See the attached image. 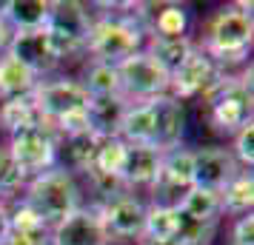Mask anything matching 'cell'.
I'll return each instance as SVG.
<instances>
[{
    "label": "cell",
    "mask_w": 254,
    "mask_h": 245,
    "mask_svg": "<svg viewBox=\"0 0 254 245\" xmlns=\"http://www.w3.org/2000/svg\"><path fill=\"white\" fill-rule=\"evenodd\" d=\"M117 77H120V92L128 103L134 100H151L169 94V71L151 57L146 49L134 51L131 57L117 63Z\"/></svg>",
    "instance_id": "52a82bcc"
},
{
    "label": "cell",
    "mask_w": 254,
    "mask_h": 245,
    "mask_svg": "<svg viewBox=\"0 0 254 245\" xmlns=\"http://www.w3.org/2000/svg\"><path fill=\"white\" fill-rule=\"evenodd\" d=\"M254 40L252 3H237L229 9H220L206 29V51L217 66L223 63H240L249 57Z\"/></svg>",
    "instance_id": "6da1fadb"
},
{
    "label": "cell",
    "mask_w": 254,
    "mask_h": 245,
    "mask_svg": "<svg viewBox=\"0 0 254 245\" xmlns=\"http://www.w3.org/2000/svg\"><path fill=\"white\" fill-rule=\"evenodd\" d=\"M180 214L197 222H217L220 220V194L217 191H206V188H189L180 199Z\"/></svg>",
    "instance_id": "44dd1931"
},
{
    "label": "cell",
    "mask_w": 254,
    "mask_h": 245,
    "mask_svg": "<svg viewBox=\"0 0 254 245\" xmlns=\"http://www.w3.org/2000/svg\"><path fill=\"white\" fill-rule=\"evenodd\" d=\"M3 245H52V228L49 231H9Z\"/></svg>",
    "instance_id": "f1b7e54d"
},
{
    "label": "cell",
    "mask_w": 254,
    "mask_h": 245,
    "mask_svg": "<svg viewBox=\"0 0 254 245\" xmlns=\"http://www.w3.org/2000/svg\"><path fill=\"white\" fill-rule=\"evenodd\" d=\"M40 123H46V120L40 117L32 94L29 97H17V100H6L0 105V129L9 131V134L29 129V126H40Z\"/></svg>",
    "instance_id": "ffe728a7"
},
{
    "label": "cell",
    "mask_w": 254,
    "mask_h": 245,
    "mask_svg": "<svg viewBox=\"0 0 254 245\" xmlns=\"http://www.w3.org/2000/svg\"><path fill=\"white\" fill-rule=\"evenodd\" d=\"M154 117H157V151H172L177 146H183L186 134V108L180 100H174L172 94L151 97Z\"/></svg>",
    "instance_id": "5bb4252c"
},
{
    "label": "cell",
    "mask_w": 254,
    "mask_h": 245,
    "mask_svg": "<svg viewBox=\"0 0 254 245\" xmlns=\"http://www.w3.org/2000/svg\"><path fill=\"white\" fill-rule=\"evenodd\" d=\"M143 245H180L177 240H143Z\"/></svg>",
    "instance_id": "d6a6232c"
},
{
    "label": "cell",
    "mask_w": 254,
    "mask_h": 245,
    "mask_svg": "<svg viewBox=\"0 0 254 245\" xmlns=\"http://www.w3.org/2000/svg\"><path fill=\"white\" fill-rule=\"evenodd\" d=\"M180 231V211L172 205H149L143 240H177Z\"/></svg>",
    "instance_id": "603a6c76"
},
{
    "label": "cell",
    "mask_w": 254,
    "mask_h": 245,
    "mask_svg": "<svg viewBox=\"0 0 254 245\" xmlns=\"http://www.w3.org/2000/svg\"><path fill=\"white\" fill-rule=\"evenodd\" d=\"M160 174V151L143 148V146H128L126 148V163L120 171V180L126 188L134 186H154V180Z\"/></svg>",
    "instance_id": "2e32d148"
},
{
    "label": "cell",
    "mask_w": 254,
    "mask_h": 245,
    "mask_svg": "<svg viewBox=\"0 0 254 245\" xmlns=\"http://www.w3.org/2000/svg\"><path fill=\"white\" fill-rule=\"evenodd\" d=\"M134 9V6H131ZM146 32L134 14H103L94 17L92 32L86 37V51L92 54V63H109L117 66L134 51L143 49Z\"/></svg>",
    "instance_id": "7a4b0ae2"
},
{
    "label": "cell",
    "mask_w": 254,
    "mask_h": 245,
    "mask_svg": "<svg viewBox=\"0 0 254 245\" xmlns=\"http://www.w3.org/2000/svg\"><path fill=\"white\" fill-rule=\"evenodd\" d=\"M89 97H123L120 92V77H117V66L109 63H92L86 77L80 80Z\"/></svg>",
    "instance_id": "d4e9b609"
},
{
    "label": "cell",
    "mask_w": 254,
    "mask_h": 245,
    "mask_svg": "<svg viewBox=\"0 0 254 245\" xmlns=\"http://www.w3.org/2000/svg\"><path fill=\"white\" fill-rule=\"evenodd\" d=\"M6 148L12 151L14 163L20 165L26 180L37 174H46L58 163V134L49 129L46 123L9 134V146Z\"/></svg>",
    "instance_id": "8992f818"
},
{
    "label": "cell",
    "mask_w": 254,
    "mask_h": 245,
    "mask_svg": "<svg viewBox=\"0 0 254 245\" xmlns=\"http://www.w3.org/2000/svg\"><path fill=\"white\" fill-rule=\"evenodd\" d=\"M9 54L14 60H20L26 69L32 71V74H49V71H55L60 66V57L55 46H52V40H49V32L46 26L43 29H32V32H17L12 40V46H9Z\"/></svg>",
    "instance_id": "7c38bea8"
},
{
    "label": "cell",
    "mask_w": 254,
    "mask_h": 245,
    "mask_svg": "<svg viewBox=\"0 0 254 245\" xmlns=\"http://www.w3.org/2000/svg\"><path fill=\"white\" fill-rule=\"evenodd\" d=\"M14 35H17V32H14L12 26L3 20V14H0V57H3V54H9V46H12Z\"/></svg>",
    "instance_id": "4dcf8cb0"
},
{
    "label": "cell",
    "mask_w": 254,
    "mask_h": 245,
    "mask_svg": "<svg viewBox=\"0 0 254 245\" xmlns=\"http://www.w3.org/2000/svg\"><path fill=\"white\" fill-rule=\"evenodd\" d=\"M52 245H109L97 208H80L52 228Z\"/></svg>",
    "instance_id": "4fadbf2b"
},
{
    "label": "cell",
    "mask_w": 254,
    "mask_h": 245,
    "mask_svg": "<svg viewBox=\"0 0 254 245\" xmlns=\"http://www.w3.org/2000/svg\"><path fill=\"white\" fill-rule=\"evenodd\" d=\"M128 108L126 97H92L89 100V131L94 137H117L123 114Z\"/></svg>",
    "instance_id": "9a60e30c"
},
{
    "label": "cell",
    "mask_w": 254,
    "mask_h": 245,
    "mask_svg": "<svg viewBox=\"0 0 254 245\" xmlns=\"http://www.w3.org/2000/svg\"><path fill=\"white\" fill-rule=\"evenodd\" d=\"M211 123L223 134H237V131L252 123V69L246 77H220V83L206 94Z\"/></svg>",
    "instance_id": "277c9868"
},
{
    "label": "cell",
    "mask_w": 254,
    "mask_h": 245,
    "mask_svg": "<svg viewBox=\"0 0 254 245\" xmlns=\"http://www.w3.org/2000/svg\"><path fill=\"white\" fill-rule=\"evenodd\" d=\"M146 208L143 199H137L131 191H123L117 197L106 199L97 208V217L103 222L109 240H143V228H146Z\"/></svg>",
    "instance_id": "30bf717a"
},
{
    "label": "cell",
    "mask_w": 254,
    "mask_h": 245,
    "mask_svg": "<svg viewBox=\"0 0 254 245\" xmlns=\"http://www.w3.org/2000/svg\"><path fill=\"white\" fill-rule=\"evenodd\" d=\"M92 23L94 17L89 12V6H83L77 0H55V3H49L46 32L60 60L71 57L74 51L86 49V37L92 32Z\"/></svg>",
    "instance_id": "5b68a950"
},
{
    "label": "cell",
    "mask_w": 254,
    "mask_h": 245,
    "mask_svg": "<svg viewBox=\"0 0 254 245\" xmlns=\"http://www.w3.org/2000/svg\"><path fill=\"white\" fill-rule=\"evenodd\" d=\"M194 49V43L189 40V37H151L149 40V51L151 57L160 63L163 69L172 74L186 57H189V51Z\"/></svg>",
    "instance_id": "cb8c5ba5"
},
{
    "label": "cell",
    "mask_w": 254,
    "mask_h": 245,
    "mask_svg": "<svg viewBox=\"0 0 254 245\" xmlns=\"http://www.w3.org/2000/svg\"><path fill=\"white\" fill-rule=\"evenodd\" d=\"M126 148L128 146L120 137H97V146H94L92 163L86 168V174H103L120 180V171H123V163H126Z\"/></svg>",
    "instance_id": "d6986e66"
},
{
    "label": "cell",
    "mask_w": 254,
    "mask_h": 245,
    "mask_svg": "<svg viewBox=\"0 0 254 245\" xmlns=\"http://www.w3.org/2000/svg\"><path fill=\"white\" fill-rule=\"evenodd\" d=\"M229 151L237 160V165H249V171H252V165H254V120L246 123L234 134V148H229Z\"/></svg>",
    "instance_id": "83f0119b"
},
{
    "label": "cell",
    "mask_w": 254,
    "mask_h": 245,
    "mask_svg": "<svg viewBox=\"0 0 254 245\" xmlns=\"http://www.w3.org/2000/svg\"><path fill=\"white\" fill-rule=\"evenodd\" d=\"M6 237H9V208L0 205V245L6 243Z\"/></svg>",
    "instance_id": "1f68e13d"
},
{
    "label": "cell",
    "mask_w": 254,
    "mask_h": 245,
    "mask_svg": "<svg viewBox=\"0 0 254 245\" xmlns=\"http://www.w3.org/2000/svg\"><path fill=\"white\" fill-rule=\"evenodd\" d=\"M26 186V174L20 171V165L14 163L12 151L6 146H0V197H9L14 191H20Z\"/></svg>",
    "instance_id": "4316f807"
},
{
    "label": "cell",
    "mask_w": 254,
    "mask_h": 245,
    "mask_svg": "<svg viewBox=\"0 0 254 245\" xmlns=\"http://www.w3.org/2000/svg\"><path fill=\"white\" fill-rule=\"evenodd\" d=\"M0 14L14 32L43 29L49 20V0H9L0 6Z\"/></svg>",
    "instance_id": "ac0fdd59"
},
{
    "label": "cell",
    "mask_w": 254,
    "mask_h": 245,
    "mask_svg": "<svg viewBox=\"0 0 254 245\" xmlns=\"http://www.w3.org/2000/svg\"><path fill=\"white\" fill-rule=\"evenodd\" d=\"M220 77H223V69L203 49L194 46L189 51V57L169 74V92H172L174 100H191V97H200V94L206 97L220 83Z\"/></svg>",
    "instance_id": "9c48e42d"
},
{
    "label": "cell",
    "mask_w": 254,
    "mask_h": 245,
    "mask_svg": "<svg viewBox=\"0 0 254 245\" xmlns=\"http://www.w3.org/2000/svg\"><path fill=\"white\" fill-rule=\"evenodd\" d=\"M252 205H254V177L252 171H240L220 191V211L243 217V214H252Z\"/></svg>",
    "instance_id": "7402d4cb"
},
{
    "label": "cell",
    "mask_w": 254,
    "mask_h": 245,
    "mask_svg": "<svg viewBox=\"0 0 254 245\" xmlns=\"http://www.w3.org/2000/svg\"><path fill=\"white\" fill-rule=\"evenodd\" d=\"M240 174V165L231 157L229 148L208 146L191 151V186L206 188V191H223L234 177Z\"/></svg>",
    "instance_id": "8fae6325"
},
{
    "label": "cell",
    "mask_w": 254,
    "mask_h": 245,
    "mask_svg": "<svg viewBox=\"0 0 254 245\" xmlns=\"http://www.w3.org/2000/svg\"><path fill=\"white\" fill-rule=\"evenodd\" d=\"M231 245H254V217L243 214L231 228Z\"/></svg>",
    "instance_id": "f546056e"
},
{
    "label": "cell",
    "mask_w": 254,
    "mask_h": 245,
    "mask_svg": "<svg viewBox=\"0 0 254 245\" xmlns=\"http://www.w3.org/2000/svg\"><path fill=\"white\" fill-rule=\"evenodd\" d=\"M29 208L35 211L49 228H55L60 220L71 217L74 211H80V186L74 174L63 168H52L46 174H37L26 186V199Z\"/></svg>",
    "instance_id": "3957f363"
},
{
    "label": "cell",
    "mask_w": 254,
    "mask_h": 245,
    "mask_svg": "<svg viewBox=\"0 0 254 245\" xmlns=\"http://www.w3.org/2000/svg\"><path fill=\"white\" fill-rule=\"evenodd\" d=\"M37 74L26 69L20 60H14L12 54L0 57V100H17V97H29L37 89Z\"/></svg>",
    "instance_id": "e0dca14e"
},
{
    "label": "cell",
    "mask_w": 254,
    "mask_h": 245,
    "mask_svg": "<svg viewBox=\"0 0 254 245\" xmlns=\"http://www.w3.org/2000/svg\"><path fill=\"white\" fill-rule=\"evenodd\" d=\"M94 146H97V137L92 131L86 134H74V137H63V171H83L92 163V154H94Z\"/></svg>",
    "instance_id": "484cf974"
},
{
    "label": "cell",
    "mask_w": 254,
    "mask_h": 245,
    "mask_svg": "<svg viewBox=\"0 0 254 245\" xmlns=\"http://www.w3.org/2000/svg\"><path fill=\"white\" fill-rule=\"evenodd\" d=\"M35 97V105L40 117L46 120V126L52 129L58 120L69 114H77V111H86L89 108V94L80 86V80H69V77H60V80H46L37 83V89L32 92Z\"/></svg>",
    "instance_id": "ba28073f"
}]
</instances>
